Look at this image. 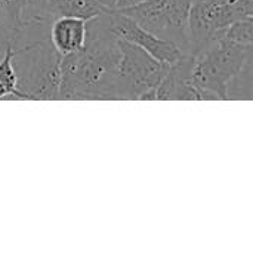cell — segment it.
<instances>
[{"label": "cell", "instance_id": "14", "mask_svg": "<svg viewBox=\"0 0 253 253\" xmlns=\"http://www.w3.org/2000/svg\"><path fill=\"white\" fill-rule=\"evenodd\" d=\"M221 34L240 46H246V47H252L253 44V16L251 18H245L240 21L233 22L231 25H228L227 28H224L221 31Z\"/></svg>", "mask_w": 253, "mask_h": 253}, {"label": "cell", "instance_id": "15", "mask_svg": "<svg viewBox=\"0 0 253 253\" xmlns=\"http://www.w3.org/2000/svg\"><path fill=\"white\" fill-rule=\"evenodd\" d=\"M147 0H117L116 1V7L114 9H126V7H132L136 4H141Z\"/></svg>", "mask_w": 253, "mask_h": 253}, {"label": "cell", "instance_id": "7", "mask_svg": "<svg viewBox=\"0 0 253 253\" xmlns=\"http://www.w3.org/2000/svg\"><path fill=\"white\" fill-rule=\"evenodd\" d=\"M110 25L111 30L122 39L129 40L130 43L142 47L145 52H148L156 59L165 62V64H173L179 58L184 56V53L170 42H166L153 33L142 28L138 22H135L130 16L122 13L120 10H110Z\"/></svg>", "mask_w": 253, "mask_h": 253}, {"label": "cell", "instance_id": "3", "mask_svg": "<svg viewBox=\"0 0 253 253\" xmlns=\"http://www.w3.org/2000/svg\"><path fill=\"white\" fill-rule=\"evenodd\" d=\"M120 61L116 76V101H154L156 89L170 64H165L142 47L119 37Z\"/></svg>", "mask_w": 253, "mask_h": 253}, {"label": "cell", "instance_id": "6", "mask_svg": "<svg viewBox=\"0 0 253 253\" xmlns=\"http://www.w3.org/2000/svg\"><path fill=\"white\" fill-rule=\"evenodd\" d=\"M228 0H193L188 13V50L199 56L218 34L230 25L227 18Z\"/></svg>", "mask_w": 253, "mask_h": 253}, {"label": "cell", "instance_id": "2", "mask_svg": "<svg viewBox=\"0 0 253 253\" xmlns=\"http://www.w3.org/2000/svg\"><path fill=\"white\" fill-rule=\"evenodd\" d=\"M50 24H39L37 36L16 46L12 65L16 74V93L21 99H58L61 55L49 37Z\"/></svg>", "mask_w": 253, "mask_h": 253}, {"label": "cell", "instance_id": "13", "mask_svg": "<svg viewBox=\"0 0 253 253\" xmlns=\"http://www.w3.org/2000/svg\"><path fill=\"white\" fill-rule=\"evenodd\" d=\"M16 53V47L12 44H7L3 56L0 59V84L7 90L10 99H19V95L16 93V74L12 65V59Z\"/></svg>", "mask_w": 253, "mask_h": 253}, {"label": "cell", "instance_id": "12", "mask_svg": "<svg viewBox=\"0 0 253 253\" xmlns=\"http://www.w3.org/2000/svg\"><path fill=\"white\" fill-rule=\"evenodd\" d=\"M253 56L230 79L225 87L227 99H245L251 101L253 95Z\"/></svg>", "mask_w": 253, "mask_h": 253}, {"label": "cell", "instance_id": "4", "mask_svg": "<svg viewBox=\"0 0 253 253\" xmlns=\"http://www.w3.org/2000/svg\"><path fill=\"white\" fill-rule=\"evenodd\" d=\"M253 47L227 40L221 33L213 43L196 56L194 76L199 86L208 93L209 101H225V87L230 79L252 58Z\"/></svg>", "mask_w": 253, "mask_h": 253}, {"label": "cell", "instance_id": "8", "mask_svg": "<svg viewBox=\"0 0 253 253\" xmlns=\"http://www.w3.org/2000/svg\"><path fill=\"white\" fill-rule=\"evenodd\" d=\"M108 12L96 0H28L22 12V25L50 24L61 16H79L86 21Z\"/></svg>", "mask_w": 253, "mask_h": 253}, {"label": "cell", "instance_id": "1", "mask_svg": "<svg viewBox=\"0 0 253 253\" xmlns=\"http://www.w3.org/2000/svg\"><path fill=\"white\" fill-rule=\"evenodd\" d=\"M108 15L110 10L89 19L84 46L61 58L58 99L116 101L120 49Z\"/></svg>", "mask_w": 253, "mask_h": 253}, {"label": "cell", "instance_id": "16", "mask_svg": "<svg viewBox=\"0 0 253 253\" xmlns=\"http://www.w3.org/2000/svg\"><path fill=\"white\" fill-rule=\"evenodd\" d=\"M98 3H101L105 9H108V10H114V7H116V1L117 0H96Z\"/></svg>", "mask_w": 253, "mask_h": 253}, {"label": "cell", "instance_id": "10", "mask_svg": "<svg viewBox=\"0 0 253 253\" xmlns=\"http://www.w3.org/2000/svg\"><path fill=\"white\" fill-rule=\"evenodd\" d=\"M87 21L79 16H61L50 22L49 37L56 52L64 56L80 50L87 34Z\"/></svg>", "mask_w": 253, "mask_h": 253}, {"label": "cell", "instance_id": "5", "mask_svg": "<svg viewBox=\"0 0 253 253\" xmlns=\"http://www.w3.org/2000/svg\"><path fill=\"white\" fill-rule=\"evenodd\" d=\"M193 0H147L141 4L116 9L130 16L154 36L173 43L184 55L188 50V13Z\"/></svg>", "mask_w": 253, "mask_h": 253}, {"label": "cell", "instance_id": "11", "mask_svg": "<svg viewBox=\"0 0 253 253\" xmlns=\"http://www.w3.org/2000/svg\"><path fill=\"white\" fill-rule=\"evenodd\" d=\"M28 0H0V15L3 30L9 44L15 46L22 28V12Z\"/></svg>", "mask_w": 253, "mask_h": 253}, {"label": "cell", "instance_id": "9", "mask_svg": "<svg viewBox=\"0 0 253 253\" xmlns=\"http://www.w3.org/2000/svg\"><path fill=\"white\" fill-rule=\"evenodd\" d=\"M196 56L184 55L170 64L156 89V99L172 101H209L208 93L199 86L194 76Z\"/></svg>", "mask_w": 253, "mask_h": 253}]
</instances>
